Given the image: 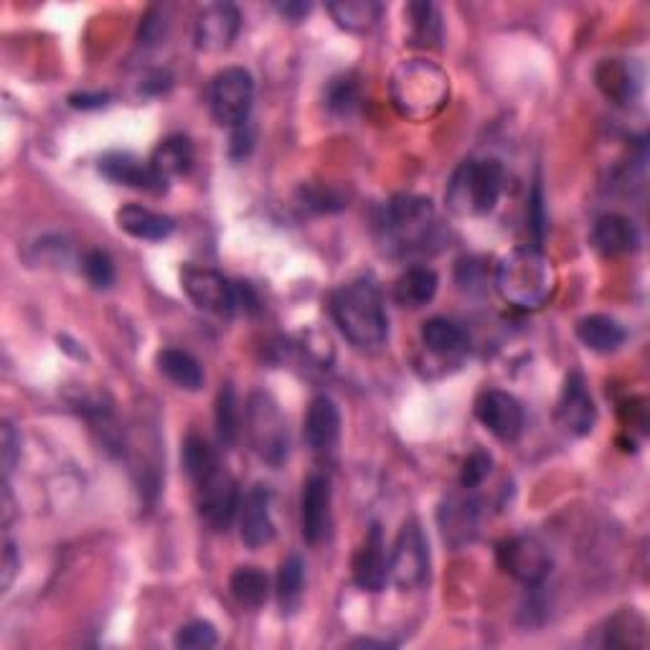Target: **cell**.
Wrapping results in <instances>:
<instances>
[{
	"label": "cell",
	"mask_w": 650,
	"mask_h": 650,
	"mask_svg": "<svg viewBox=\"0 0 650 650\" xmlns=\"http://www.w3.org/2000/svg\"><path fill=\"white\" fill-rule=\"evenodd\" d=\"M331 316L338 331L359 351H379L389 338L384 295L374 282L361 277L331 295Z\"/></svg>",
	"instance_id": "cell-1"
},
{
	"label": "cell",
	"mask_w": 650,
	"mask_h": 650,
	"mask_svg": "<svg viewBox=\"0 0 650 650\" xmlns=\"http://www.w3.org/2000/svg\"><path fill=\"white\" fill-rule=\"evenodd\" d=\"M389 94L396 112L414 123L432 120L450 100V76L427 59L402 62L389 80Z\"/></svg>",
	"instance_id": "cell-2"
},
{
	"label": "cell",
	"mask_w": 650,
	"mask_h": 650,
	"mask_svg": "<svg viewBox=\"0 0 650 650\" xmlns=\"http://www.w3.org/2000/svg\"><path fill=\"white\" fill-rule=\"evenodd\" d=\"M496 290L508 306L539 310L557 290V272L534 247H518L496 267Z\"/></svg>",
	"instance_id": "cell-3"
},
{
	"label": "cell",
	"mask_w": 650,
	"mask_h": 650,
	"mask_svg": "<svg viewBox=\"0 0 650 650\" xmlns=\"http://www.w3.org/2000/svg\"><path fill=\"white\" fill-rule=\"evenodd\" d=\"M384 245L396 255H422L437 245L440 221L430 198L424 196H394L381 216Z\"/></svg>",
	"instance_id": "cell-4"
},
{
	"label": "cell",
	"mask_w": 650,
	"mask_h": 650,
	"mask_svg": "<svg viewBox=\"0 0 650 650\" xmlns=\"http://www.w3.org/2000/svg\"><path fill=\"white\" fill-rule=\"evenodd\" d=\"M504 184L506 171L496 158H467L455 168L447 184V209L463 219L491 214L504 194Z\"/></svg>",
	"instance_id": "cell-5"
},
{
	"label": "cell",
	"mask_w": 650,
	"mask_h": 650,
	"mask_svg": "<svg viewBox=\"0 0 650 650\" xmlns=\"http://www.w3.org/2000/svg\"><path fill=\"white\" fill-rule=\"evenodd\" d=\"M247 437L252 450L272 467H280L290 453L288 420L280 404L267 392H255L247 402Z\"/></svg>",
	"instance_id": "cell-6"
},
{
	"label": "cell",
	"mask_w": 650,
	"mask_h": 650,
	"mask_svg": "<svg viewBox=\"0 0 650 650\" xmlns=\"http://www.w3.org/2000/svg\"><path fill=\"white\" fill-rule=\"evenodd\" d=\"M430 575V546L417 518L399 528L394 549L389 554V582L399 589H417Z\"/></svg>",
	"instance_id": "cell-7"
},
{
	"label": "cell",
	"mask_w": 650,
	"mask_h": 650,
	"mask_svg": "<svg viewBox=\"0 0 650 650\" xmlns=\"http://www.w3.org/2000/svg\"><path fill=\"white\" fill-rule=\"evenodd\" d=\"M255 100V80L247 69L229 66L214 76L209 86V107L216 123L234 127L249 123V110Z\"/></svg>",
	"instance_id": "cell-8"
},
{
	"label": "cell",
	"mask_w": 650,
	"mask_h": 650,
	"mask_svg": "<svg viewBox=\"0 0 650 650\" xmlns=\"http://www.w3.org/2000/svg\"><path fill=\"white\" fill-rule=\"evenodd\" d=\"M196 485V508L211 532H227L239 510V485L219 465Z\"/></svg>",
	"instance_id": "cell-9"
},
{
	"label": "cell",
	"mask_w": 650,
	"mask_h": 650,
	"mask_svg": "<svg viewBox=\"0 0 650 650\" xmlns=\"http://www.w3.org/2000/svg\"><path fill=\"white\" fill-rule=\"evenodd\" d=\"M180 285L190 302L204 313L216 318H231L237 310V290L234 282H229L221 272L211 270V267H194L188 265L180 272Z\"/></svg>",
	"instance_id": "cell-10"
},
{
	"label": "cell",
	"mask_w": 650,
	"mask_h": 650,
	"mask_svg": "<svg viewBox=\"0 0 650 650\" xmlns=\"http://www.w3.org/2000/svg\"><path fill=\"white\" fill-rule=\"evenodd\" d=\"M498 565L526 587H539L549 575L551 557L536 536H510L498 546Z\"/></svg>",
	"instance_id": "cell-11"
},
{
	"label": "cell",
	"mask_w": 650,
	"mask_h": 650,
	"mask_svg": "<svg viewBox=\"0 0 650 650\" xmlns=\"http://www.w3.org/2000/svg\"><path fill=\"white\" fill-rule=\"evenodd\" d=\"M475 417L501 442H516L526 427L522 402L514 394L501 392V389L481 394L478 402H475Z\"/></svg>",
	"instance_id": "cell-12"
},
{
	"label": "cell",
	"mask_w": 650,
	"mask_h": 650,
	"mask_svg": "<svg viewBox=\"0 0 650 650\" xmlns=\"http://www.w3.org/2000/svg\"><path fill=\"white\" fill-rule=\"evenodd\" d=\"M302 539L318 546L331 534V481L326 475H310L300 496Z\"/></svg>",
	"instance_id": "cell-13"
},
{
	"label": "cell",
	"mask_w": 650,
	"mask_h": 650,
	"mask_svg": "<svg viewBox=\"0 0 650 650\" xmlns=\"http://www.w3.org/2000/svg\"><path fill=\"white\" fill-rule=\"evenodd\" d=\"M241 13L234 3H211L206 6L196 19V47L206 54H221L231 49L234 39L239 37Z\"/></svg>",
	"instance_id": "cell-14"
},
{
	"label": "cell",
	"mask_w": 650,
	"mask_h": 650,
	"mask_svg": "<svg viewBox=\"0 0 650 650\" xmlns=\"http://www.w3.org/2000/svg\"><path fill=\"white\" fill-rule=\"evenodd\" d=\"M100 173L117 186H127L145 194L161 196L168 190V180L158 176L151 161L135 158L133 153H105L100 158Z\"/></svg>",
	"instance_id": "cell-15"
},
{
	"label": "cell",
	"mask_w": 650,
	"mask_h": 650,
	"mask_svg": "<svg viewBox=\"0 0 650 650\" xmlns=\"http://www.w3.org/2000/svg\"><path fill=\"white\" fill-rule=\"evenodd\" d=\"M239 534L249 549H262L272 544L277 528L272 522V493L267 485H255L239 504Z\"/></svg>",
	"instance_id": "cell-16"
},
{
	"label": "cell",
	"mask_w": 650,
	"mask_h": 650,
	"mask_svg": "<svg viewBox=\"0 0 650 650\" xmlns=\"http://www.w3.org/2000/svg\"><path fill=\"white\" fill-rule=\"evenodd\" d=\"M557 417L561 422V427L577 437H585L595 430L597 406L592 394L587 392V381L579 371H571L565 381V389H561L557 406Z\"/></svg>",
	"instance_id": "cell-17"
},
{
	"label": "cell",
	"mask_w": 650,
	"mask_h": 650,
	"mask_svg": "<svg viewBox=\"0 0 650 650\" xmlns=\"http://www.w3.org/2000/svg\"><path fill=\"white\" fill-rule=\"evenodd\" d=\"M353 582H357L363 592H381L389 582V557L384 546V534H381L379 524L369 528L367 539H363L357 557H353Z\"/></svg>",
	"instance_id": "cell-18"
},
{
	"label": "cell",
	"mask_w": 650,
	"mask_h": 650,
	"mask_svg": "<svg viewBox=\"0 0 650 650\" xmlns=\"http://www.w3.org/2000/svg\"><path fill=\"white\" fill-rule=\"evenodd\" d=\"M302 435H306V445L316 455L333 453L338 437H341V412H338L331 396H316L310 402Z\"/></svg>",
	"instance_id": "cell-19"
},
{
	"label": "cell",
	"mask_w": 650,
	"mask_h": 650,
	"mask_svg": "<svg viewBox=\"0 0 650 650\" xmlns=\"http://www.w3.org/2000/svg\"><path fill=\"white\" fill-rule=\"evenodd\" d=\"M440 528L447 544H471L478 534V504L471 496H450L440 506Z\"/></svg>",
	"instance_id": "cell-20"
},
{
	"label": "cell",
	"mask_w": 650,
	"mask_h": 650,
	"mask_svg": "<svg viewBox=\"0 0 650 650\" xmlns=\"http://www.w3.org/2000/svg\"><path fill=\"white\" fill-rule=\"evenodd\" d=\"M592 245L597 252L615 257L636 252L640 245V234L628 216L602 214L592 227Z\"/></svg>",
	"instance_id": "cell-21"
},
{
	"label": "cell",
	"mask_w": 650,
	"mask_h": 650,
	"mask_svg": "<svg viewBox=\"0 0 650 650\" xmlns=\"http://www.w3.org/2000/svg\"><path fill=\"white\" fill-rule=\"evenodd\" d=\"M115 219L120 229L130 234L133 239H143V241H163L176 231V221H173L171 216L145 209V206H137V204L123 206Z\"/></svg>",
	"instance_id": "cell-22"
},
{
	"label": "cell",
	"mask_w": 650,
	"mask_h": 650,
	"mask_svg": "<svg viewBox=\"0 0 650 650\" xmlns=\"http://www.w3.org/2000/svg\"><path fill=\"white\" fill-rule=\"evenodd\" d=\"M577 338L589 351L612 353L626 343V328L610 316H587L577 323Z\"/></svg>",
	"instance_id": "cell-23"
},
{
	"label": "cell",
	"mask_w": 650,
	"mask_h": 650,
	"mask_svg": "<svg viewBox=\"0 0 650 650\" xmlns=\"http://www.w3.org/2000/svg\"><path fill=\"white\" fill-rule=\"evenodd\" d=\"M151 166L166 180L184 176L194 166V145L186 135H168L151 155Z\"/></svg>",
	"instance_id": "cell-24"
},
{
	"label": "cell",
	"mask_w": 650,
	"mask_h": 650,
	"mask_svg": "<svg viewBox=\"0 0 650 650\" xmlns=\"http://www.w3.org/2000/svg\"><path fill=\"white\" fill-rule=\"evenodd\" d=\"M437 285L440 280L435 270H430V267H410L394 282V298L404 308H422L435 298Z\"/></svg>",
	"instance_id": "cell-25"
},
{
	"label": "cell",
	"mask_w": 650,
	"mask_h": 650,
	"mask_svg": "<svg viewBox=\"0 0 650 650\" xmlns=\"http://www.w3.org/2000/svg\"><path fill=\"white\" fill-rule=\"evenodd\" d=\"M302 592H306V561L300 559V554H288L277 575V602L282 615L298 612Z\"/></svg>",
	"instance_id": "cell-26"
},
{
	"label": "cell",
	"mask_w": 650,
	"mask_h": 650,
	"mask_svg": "<svg viewBox=\"0 0 650 650\" xmlns=\"http://www.w3.org/2000/svg\"><path fill=\"white\" fill-rule=\"evenodd\" d=\"M328 13L341 29L351 33H367L379 23L384 6L374 0H341V3H328Z\"/></svg>",
	"instance_id": "cell-27"
},
{
	"label": "cell",
	"mask_w": 650,
	"mask_h": 650,
	"mask_svg": "<svg viewBox=\"0 0 650 650\" xmlns=\"http://www.w3.org/2000/svg\"><path fill=\"white\" fill-rule=\"evenodd\" d=\"M158 369L166 374L173 384L186 389V392H198L204 386V369L188 351L166 349L158 353Z\"/></svg>",
	"instance_id": "cell-28"
},
{
	"label": "cell",
	"mask_w": 650,
	"mask_h": 650,
	"mask_svg": "<svg viewBox=\"0 0 650 650\" xmlns=\"http://www.w3.org/2000/svg\"><path fill=\"white\" fill-rule=\"evenodd\" d=\"M422 343L437 357H455L465 349V333L453 320L430 318L422 326Z\"/></svg>",
	"instance_id": "cell-29"
},
{
	"label": "cell",
	"mask_w": 650,
	"mask_h": 650,
	"mask_svg": "<svg viewBox=\"0 0 650 650\" xmlns=\"http://www.w3.org/2000/svg\"><path fill=\"white\" fill-rule=\"evenodd\" d=\"M229 589L241 608H262L270 595V579L257 567H239L229 579Z\"/></svg>",
	"instance_id": "cell-30"
},
{
	"label": "cell",
	"mask_w": 650,
	"mask_h": 650,
	"mask_svg": "<svg viewBox=\"0 0 650 650\" xmlns=\"http://www.w3.org/2000/svg\"><path fill=\"white\" fill-rule=\"evenodd\" d=\"M180 463H184L188 478L198 483L219 467V457H216L214 447L204 437L188 435L184 442V450H180Z\"/></svg>",
	"instance_id": "cell-31"
},
{
	"label": "cell",
	"mask_w": 650,
	"mask_h": 650,
	"mask_svg": "<svg viewBox=\"0 0 650 650\" xmlns=\"http://www.w3.org/2000/svg\"><path fill=\"white\" fill-rule=\"evenodd\" d=\"M406 16H410L414 43H420V47H435L442 39V21L437 6L410 3L406 6Z\"/></svg>",
	"instance_id": "cell-32"
},
{
	"label": "cell",
	"mask_w": 650,
	"mask_h": 650,
	"mask_svg": "<svg viewBox=\"0 0 650 650\" xmlns=\"http://www.w3.org/2000/svg\"><path fill=\"white\" fill-rule=\"evenodd\" d=\"M216 432L224 445H234L239 440V404L231 384H224L219 396H216Z\"/></svg>",
	"instance_id": "cell-33"
},
{
	"label": "cell",
	"mask_w": 650,
	"mask_h": 650,
	"mask_svg": "<svg viewBox=\"0 0 650 650\" xmlns=\"http://www.w3.org/2000/svg\"><path fill=\"white\" fill-rule=\"evenodd\" d=\"M597 86H600L612 102L626 105V102L632 97L630 69L620 62L600 64V69H597Z\"/></svg>",
	"instance_id": "cell-34"
},
{
	"label": "cell",
	"mask_w": 650,
	"mask_h": 650,
	"mask_svg": "<svg viewBox=\"0 0 650 650\" xmlns=\"http://www.w3.org/2000/svg\"><path fill=\"white\" fill-rule=\"evenodd\" d=\"M216 628L211 622L206 620H194V622H186L184 628L176 632V648H184V650H206V648H214L216 646Z\"/></svg>",
	"instance_id": "cell-35"
},
{
	"label": "cell",
	"mask_w": 650,
	"mask_h": 650,
	"mask_svg": "<svg viewBox=\"0 0 650 650\" xmlns=\"http://www.w3.org/2000/svg\"><path fill=\"white\" fill-rule=\"evenodd\" d=\"M84 275L92 288L107 290L110 285L115 282V265H112L107 252H102V249H90V252L84 255Z\"/></svg>",
	"instance_id": "cell-36"
},
{
	"label": "cell",
	"mask_w": 650,
	"mask_h": 650,
	"mask_svg": "<svg viewBox=\"0 0 650 650\" xmlns=\"http://www.w3.org/2000/svg\"><path fill=\"white\" fill-rule=\"evenodd\" d=\"M491 467H493V457L485 453V450H475L463 465V473H461L463 488L465 491L478 488V485L491 475Z\"/></svg>",
	"instance_id": "cell-37"
},
{
	"label": "cell",
	"mask_w": 650,
	"mask_h": 650,
	"mask_svg": "<svg viewBox=\"0 0 650 650\" xmlns=\"http://www.w3.org/2000/svg\"><path fill=\"white\" fill-rule=\"evenodd\" d=\"M357 100H359V92H357V82L351 80V76H341V80H333L331 90H328V107L333 112H351L357 107Z\"/></svg>",
	"instance_id": "cell-38"
},
{
	"label": "cell",
	"mask_w": 650,
	"mask_h": 650,
	"mask_svg": "<svg viewBox=\"0 0 650 650\" xmlns=\"http://www.w3.org/2000/svg\"><path fill=\"white\" fill-rule=\"evenodd\" d=\"M0 455H3V478L8 481L21 457V437L11 422H3L0 427Z\"/></svg>",
	"instance_id": "cell-39"
},
{
	"label": "cell",
	"mask_w": 650,
	"mask_h": 650,
	"mask_svg": "<svg viewBox=\"0 0 650 650\" xmlns=\"http://www.w3.org/2000/svg\"><path fill=\"white\" fill-rule=\"evenodd\" d=\"M166 19H163L158 8H153L151 13L145 16L143 21V29H141V43H158L163 39V31H166V23H163Z\"/></svg>",
	"instance_id": "cell-40"
},
{
	"label": "cell",
	"mask_w": 650,
	"mask_h": 650,
	"mask_svg": "<svg viewBox=\"0 0 650 650\" xmlns=\"http://www.w3.org/2000/svg\"><path fill=\"white\" fill-rule=\"evenodd\" d=\"M19 569H21V557H19V551H16V544L11 539H6V544H3V589L13 585V577Z\"/></svg>",
	"instance_id": "cell-41"
},
{
	"label": "cell",
	"mask_w": 650,
	"mask_h": 650,
	"mask_svg": "<svg viewBox=\"0 0 650 650\" xmlns=\"http://www.w3.org/2000/svg\"><path fill=\"white\" fill-rule=\"evenodd\" d=\"M107 100H110V94L82 92V94H72V97H69V105L76 107V110H97V107H105Z\"/></svg>",
	"instance_id": "cell-42"
},
{
	"label": "cell",
	"mask_w": 650,
	"mask_h": 650,
	"mask_svg": "<svg viewBox=\"0 0 650 650\" xmlns=\"http://www.w3.org/2000/svg\"><path fill=\"white\" fill-rule=\"evenodd\" d=\"M528 221L534 224L536 239H541V229H544V198H541V186H536V188H534V196H532V214H528Z\"/></svg>",
	"instance_id": "cell-43"
},
{
	"label": "cell",
	"mask_w": 650,
	"mask_h": 650,
	"mask_svg": "<svg viewBox=\"0 0 650 650\" xmlns=\"http://www.w3.org/2000/svg\"><path fill=\"white\" fill-rule=\"evenodd\" d=\"M277 11H280L288 21L298 23L310 13V3H285V6H277Z\"/></svg>",
	"instance_id": "cell-44"
}]
</instances>
